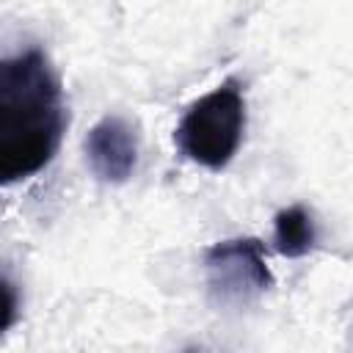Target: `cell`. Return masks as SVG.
<instances>
[{"label": "cell", "mask_w": 353, "mask_h": 353, "mask_svg": "<svg viewBox=\"0 0 353 353\" xmlns=\"http://www.w3.org/2000/svg\"><path fill=\"white\" fill-rule=\"evenodd\" d=\"M204 279L218 303L245 306L273 287L265 248L256 237L218 240L204 251Z\"/></svg>", "instance_id": "3"}, {"label": "cell", "mask_w": 353, "mask_h": 353, "mask_svg": "<svg viewBox=\"0 0 353 353\" xmlns=\"http://www.w3.org/2000/svg\"><path fill=\"white\" fill-rule=\"evenodd\" d=\"M66 130L63 91L50 58L30 47L0 63V179L39 174L55 157Z\"/></svg>", "instance_id": "1"}, {"label": "cell", "mask_w": 353, "mask_h": 353, "mask_svg": "<svg viewBox=\"0 0 353 353\" xmlns=\"http://www.w3.org/2000/svg\"><path fill=\"white\" fill-rule=\"evenodd\" d=\"M245 132V97L234 77L199 97L179 119L174 143L179 152L210 171L232 163Z\"/></svg>", "instance_id": "2"}, {"label": "cell", "mask_w": 353, "mask_h": 353, "mask_svg": "<svg viewBox=\"0 0 353 353\" xmlns=\"http://www.w3.org/2000/svg\"><path fill=\"white\" fill-rule=\"evenodd\" d=\"M314 240H317L314 221L301 204H292V207H284V210L276 212V218H273V245L281 256L301 259L314 248Z\"/></svg>", "instance_id": "5"}, {"label": "cell", "mask_w": 353, "mask_h": 353, "mask_svg": "<svg viewBox=\"0 0 353 353\" xmlns=\"http://www.w3.org/2000/svg\"><path fill=\"white\" fill-rule=\"evenodd\" d=\"M3 292H6V314H3V328L8 331L14 325V314H17V298H14V284L6 279L3 281Z\"/></svg>", "instance_id": "6"}, {"label": "cell", "mask_w": 353, "mask_h": 353, "mask_svg": "<svg viewBox=\"0 0 353 353\" xmlns=\"http://www.w3.org/2000/svg\"><path fill=\"white\" fill-rule=\"evenodd\" d=\"M85 160L99 182L121 185L138 165V132L124 116H102L85 135Z\"/></svg>", "instance_id": "4"}]
</instances>
